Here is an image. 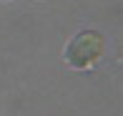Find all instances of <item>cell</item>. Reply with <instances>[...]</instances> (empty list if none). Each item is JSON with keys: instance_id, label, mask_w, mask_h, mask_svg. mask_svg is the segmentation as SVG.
I'll use <instances>...</instances> for the list:
<instances>
[{"instance_id": "cell-1", "label": "cell", "mask_w": 123, "mask_h": 116, "mask_svg": "<svg viewBox=\"0 0 123 116\" xmlns=\"http://www.w3.org/2000/svg\"><path fill=\"white\" fill-rule=\"evenodd\" d=\"M100 56H103V38L96 30L78 33L65 48V61L73 68H91Z\"/></svg>"}]
</instances>
